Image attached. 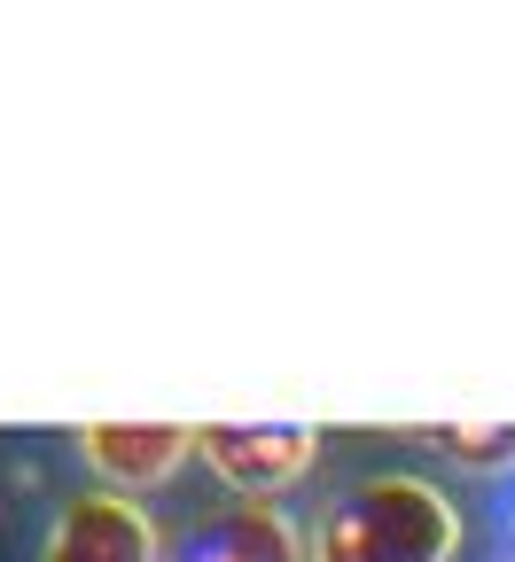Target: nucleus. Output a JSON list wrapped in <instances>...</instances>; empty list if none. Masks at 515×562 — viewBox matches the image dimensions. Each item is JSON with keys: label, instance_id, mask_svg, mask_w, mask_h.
Instances as JSON below:
<instances>
[{"label": "nucleus", "instance_id": "nucleus-1", "mask_svg": "<svg viewBox=\"0 0 515 562\" xmlns=\"http://www.w3.org/2000/svg\"><path fill=\"white\" fill-rule=\"evenodd\" d=\"M461 516L422 476H359L321 508L313 562H454Z\"/></svg>", "mask_w": 515, "mask_h": 562}, {"label": "nucleus", "instance_id": "nucleus-2", "mask_svg": "<svg viewBox=\"0 0 515 562\" xmlns=\"http://www.w3.org/2000/svg\"><path fill=\"white\" fill-rule=\"evenodd\" d=\"M211 453V469L227 476L235 492H281V484H298L321 453V430L313 422H211V430L195 438Z\"/></svg>", "mask_w": 515, "mask_h": 562}, {"label": "nucleus", "instance_id": "nucleus-3", "mask_svg": "<svg viewBox=\"0 0 515 562\" xmlns=\"http://www.w3.org/2000/svg\"><path fill=\"white\" fill-rule=\"evenodd\" d=\"M40 562H157V531L125 492H87L55 516Z\"/></svg>", "mask_w": 515, "mask_h": 562}, {"label": "nucleus", "instance_id": "nucleus-4", "mask_svg": "<svg viewBox=\"0 0 515 562\" xmlns=\"http://www.w3.org/2000/svg\"><path fill=\"white\" fill-rule=\"evenodd\" d=\"M165 562H305V547L273 501H243V508H219V516L188 524Z\"/></svg>", "mask_w": 515, "mask_h": 562}, {"label": "nucleus", "instance_id": "nucleus-5", "mask_svg": "<svg viewBox=\"0 0 515 562\" xmlns=\"http://www.w3.org/2000/svg\"><path fill=\"white\" fill-rule=\"evenodd\" d=\"M203 430L188 422H87L79 430V453L110 476V484H157L180 469V453H195Z\"/></svg>", "mask_w": 515, "mask_h": 562}, {"label": "nucleus", "instance_id": "nucleus-6", "mask_svg": "<svg viewBox=\"0 0 515 562\" xmlns=\"http://www.w3.org/2000/svg\"><path fill=\"white\" fill-rule=\"evenodd\" d=\"M414 438L446 446L454 461H477V469H500V461H515V422H422Z\"/></svg>", "mask_w": 515, "mask_h": 562}, {"label": "nucleus", "instance_id": "nucleus-7", "mask_svg": "<svg viewBox=\"0 0 515 562\" xmlns=\"http://www.w3.org/2000/svg\"><path fill=\"white\" fill-rule=\"evenodd\" d=\"M507 562H515V554H507Z\"/></svg>", "mask_w": 515, "mask_h": 562}]
</instances>
